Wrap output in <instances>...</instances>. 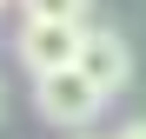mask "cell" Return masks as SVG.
I'll return each instance as SVG.
<instances>
[{
    "label": "cell",
    "mask_w": 146,
    "mask_h": 139,
    "mask_svg": "<svg viewBox=\"0 0 146 139\" xmlns=\"http://www.w3.org/2000/svg\"><path fill=\"white\" fill-rule=\"evenodd\" d=\"M100 106H106V93L93 86L80 66H53V73H40V80H33V113H40L46 126L86 132L93 119H100Z\"/></svg>",
    "instance_id": "obj_1"
},
{
    "label": "cell",
    "mask_w": 146,
    "mask_h": 139,
    "mask_svg": "<svg viewBox=\"0 0 146 139\" xmlns=\"http://www.w3.org/2000/svg\"><path fill=\"white\" fill-rule=\"evenodd\" d=\"M80 33L86 27H73V20H20L13 60L40 80V73H53V66H73V60H80Z\"/></svg>",
    "instance_id": "obj_2"
},
{
    "label": "cell",
    "mask_w": 146,
    "mask_h": 139,
    "mask_svg": "<svg viewBox=\"0 0 146 139\" xmlns=\"http://www.w3.org/2000/svg\"><path fill=\"white\" fill-rule=\"evenodd\" d=\"M73 66H80V73L113 99V93H126V80H133V46L119 40L113 27H86V33H80V60H73Z\"/></svg>",
    "instance_id": "obj_3"
},
{
    "label": "cell",
    "mask_w": 146,
    "mask_h": 139,
    "mask_svg": "<svg viewBox=\"0 0 146 139\" xmlns=\"http://www.w3.org/2000/svg\"><path fill=\"white\" fill-rule=\"evenodd\" d=\"M20 13L27 20H73V27H86L93 0H20Z\"/></svg>",
    "instance_id": "obj_4"
},
{
    "label": "cell",
    "mask_w": 146,
    "mask_h": 139,
    "mask_svg": "<svg viewBox=\"0 0 146 139\" xmlns=\"http://www.w3.org/2000/svg\"><path fill=\"white\" fill-rule=\"evenodd\" d=\"M119 139H146V119H133V126H126V132H119Z\"/></svg>",
    "instance_id": "obj_5"
},
{
    "label": "cell",
    "mask_w": 146,
    "mask_h": 139,
    "mask_svg": "<svg viewBox=\"0 0 146 139\" xmlns=\"http://www.w3.org/2000/svg\"><path fill=\"white\" fill-rule=\"evenodd\" d=\"M0 113H7V80H0Z\"/></svg>",
    "instance_id": "obj_6"
},
{
    "label": "cell",
    "mask_w": 146,
    "mask_h": 139,
    "mask_svg": "<svg viewBox=\"0 0 146 139\" xmlns=\"http://www.w3.org/2000/svg\"><path fill=\"white\" fill-rule=\"evenodd\" d=\"M0 7H7V0H0Z\"/></svg>",
    "instance_id": "obj_7"
}]
</instances>
